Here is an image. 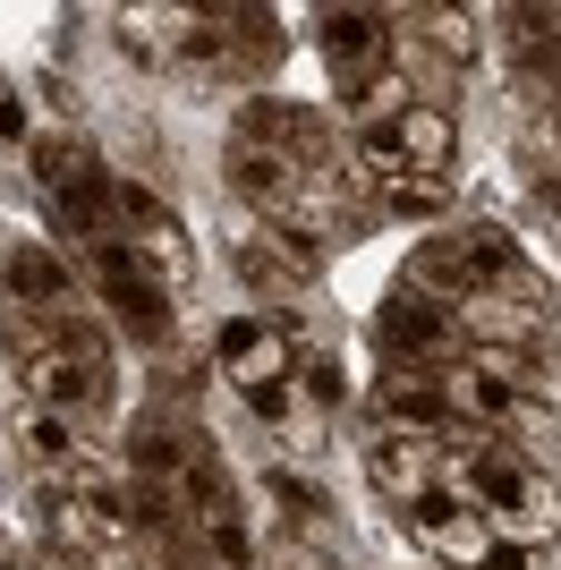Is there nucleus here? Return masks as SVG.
<instances>
[{
  "instance_id": "f257e3e1",
  "label": "nucleus",
  "mask_w": 561,
  "mask_h": 570,
  "mask_svg": "<svg viewBox=\"0 0 561 570\" xmlns=\"http://www.w3.org/2000/svg\"><path fill=\"white\" fill-rule=\"evenodd\" d=\"M0 350H9V375L26 383V401L51 409V417H111L119 401V357H111V333L94 324V307H69V315H0Z\"/></svg>"
},
{
  "instance_id": "f03ea898",
  "label": "nucleus",
  "mask_w": 561,
  "mask_h": 570,
  "mask_svg": "<svg viewBox=\"0 0 561 570\" xmlns=\"http://www.w3.org/2000/svg\"><path fill=\"white\" fill-rule=\"evenodd\" d=\"M400 282L434 289L443 307H485V298H537V289H553L537 273V256L502 222H451V230L417 238V256L400 264Z\"/></svg>"
},
{
  "instance_id": "7ed1b4c3",
  "label": "nucleus",
  "mask_w": 561,
  "mask_h": 570,
  "mask_svg": "<svg viewBox=\"0 0 561 570\" xmlns=\"http://www.w3.org/2000/svg\"><path fill=\"white\" fill-rule=\"evenodd\" d=\"M213 366L247 401V417H264L280 443L306 452V434H298V324L289 315H230L213 333Z\"/></svg>"
},
{
  "instance_id": "20e7f679",
  "label": "nucleus",
  "mask_w": 561,
  "mask_h": 570,
  "mask_svg": "<svg viewBox=\"0 0 561 570\" xmlns=\"http://www.w3.org/2000/svg\"><path fill=\"white\" fill-rule=\"evenodd\" d=\"M26 179H35V205H43L51 238H69L94 247V238H111V196H119V170L102 163V145L77 137V128H51V137L26 145Z\"/></svg>"
},
{
  "instance_id": "39448f33",
  "label": "nucleus",
  "mask_w": 561,
  "mask_h": 570,
  "mask_svg": "<svg viewBox=\"0 0 561 570\" xmlns=\"http://www.w3.org/2000/svg\"><path fill=\"white\" fill-rule=\"evenodd\" d=\"M170 26H179V35H170V60H179L187 86H256L280 51H289L273 9H179Z\"/></svg>"
},
{
  "instance_id": "423d86ee",
  "label": "nucleus",
  "mask_w": 561,
  "mask_h": 570,
  "mask_svg": "<svg viewBox=\"0 0 561 570\" xmlns=\"http://www.w3.org/2000/svg\"><path fill=\"white\" fill-rule=\"evenodd\" d=\"M77 273H86V289L94 298H102V307H111V324L128 341H145V350H163L170 333H179V289L163 282V273H154V264L137 256V247H128V238H94V247H77Z\"/></svg>"
},
{
  "instance_id": "0eeeda50",
  "label": "nucleus",
  "mask_w": 561,
  "mask_h": 570,
  "mask_svg": "<svg viewBox=\"0 0 561 570\" xmlns=\"http://www.w3.org/2000/svg\"><path fill=\"white\" fill-rule=\"evenodd\" d=\"M350 163L366 170V188H392V179H451L460 128H451L443 102H409V111H392V119L350 128Z\"/></svg>"
},
{
  "instance_id": "6e6552de",
  "label": "nucleus",
  "mask_w": 561,
  "mask_h": 570,
  "mask_svg": "<svg viewBox=\"0 0 561 570\" xmlns=\"http://www.w3.org/2000/svg\"><path fill=\"white\" fill-rule=\"evenodd\" d=\"M374 350H383V366L451 375V366L476 357V341H468L460 307H443V298L417 289V282H392V289H383V307H374Z\"/></svg>"
},
{
  "instance_id": "1a4fd4ad",
  "label": "nucleus",
  "mask_w": 561,
  "mask_h": 570,
  "mask_svg": "<svg viewBox=\"0 0 561 570\" xmlns=\"http://www.w3.org/2000/svg\"><path fill=\"white\" fill-rule=\"evenodd\" d=\"M315 43H324V69L350 111L400 77V18L392 9H315Z\"/></svg>"
},
{
  "instance_id": "9d476101",
  "label": "nucleus",
  "mask_w": 561,
  "mask_h": 570,
  "mask_svg": "<svg viewBox=\"0 0 561 570\" xmlns=\"http://www.w3.org/2000/svg\"><path fill=\"white\" fill-rule=\"evenodd\" d=\"M392 520H400V537H409L434 570H485L493 546H502V537H493V520H485L468 494H451V485H425V494L392 502Z\"/></svg>"
},
{
  "instance_id": "9b49d317",
  "label": "nucleus",
  "mask_w": 561,
  "mask_h": 570,
  "mask_svg": "<svg viewBox=\"0 0 561 570\" xmlns=\"http://www.w3.org/2000/svg\"><path fill=\"white\" fill-rule=\"evenodd\" d=\"M222 256H230V273L256 289L273 315H289V298H306V289L324 282V256H306L298 238H280L273 222H256V214H238V222H230Z\"/></svg>"
},
{
  "instance_id": "f8f14e48",
  "label": "nucleus",
  "mask_w": 561,
  "mask_h": 570,
  "mask_svg": "<svg viewBox=\"0 0 561 570\" xmlns=\"http://www.w3.org/2000/svg\"><path fill=\"white\" fill-rule=\"evenodd\" d=\"M111 230L128 238V247H137V256H145V264H154V273H163V282L187 298V282H196V247H187V222L170 214V205L145 188V179H128V170H119V196H111Z\"/></svg>"
},
{
  "instance_id": "ddd939ff",
  "label": "nucleus",
  "mask_w": 561,
  "mask_h": 570,
  "mask_svg": "<svg viewBox=\"0 0 561 570\" xmlns=\"http://www.w3.org/2000/svg\"><path fill=\"white\" fill-rule=\"evenodd\" d=\"M0 289H9V315H69V307H86V273H77L51 238H9Z\"/></svg>"
},
{
  "instance_id": "4468645a",
  "label": "nucleus",
  "mask_w": 561,
  "mask_h": 570,
  "mask_svg": "<svg viewBox=\"0 0 561 570\" xmlns=\"http://www.w3.org/2000/svg\"><path fill=\"white\" fill-rule=\"evenodd\" d=\"M357 460H366V476H374L392 502L425 494V485H443V443H434V434H400V426H374V417H366Z\"/></svg>"
},
{
  "instance_id": "2eb2a0df",
  "label": "nucleus",
  "mask_w": 561,
  "mask_h": 570,
  "mask_svg": "<svg viewBox=\"0 0 561 570\" xmlns=\"http://www.w3.org/2000/svg\"><path fill=\"white\" fill-rule=\"evenodd\" d=\"M264 502H273L280 553H315V546H332V528H341V520H332V494L306 469H289V460L264 469Z\"/></svg>"
},
{
  "instance_id": "dca6fc26",
  "label": "nucleus",
  "mask_w": 561,
  "mask_h": 570,
  "mask_svg": "<svg viewBox=\"0 0 561 570\" xmlns=\"http://www.w3.org/2000/svg\"><path fill=\"white\" fill-rule=\"evenodd\" d=\"M493 26H511L528 102H561V9H493Z\"/></svg>"
},
{
  "instance_id": "f3484780",
  "label": "nucleus",
  "mask_w": 561,
  "mask_h": 570,
  "mask_svg": "<svg viewBox=\"0 0 561 570\" xmlns=\"http://www.w3.org/2000/svg\"><path fill=\"white\" fill-rule=\"evenodd\" d=\"M383 222H443L451 214V179H392V188H374Z\"/></svg>"
},
{
  "instance_id": "a211bd4d",
  "label": "nucleus",
  "mask_w": 561,
  "mask_h": 570,
  "mask_svg": "<svg viewBox=\"0 0 561 570\" xmlns=\"http://www.w3.org/2000/svg\"><path fill=\"white\" fill-rule=\"evenodd\" d=\"M51 570H145L137 553H51Z\"/></svg>"
},
{
  "instance_id": "6ab92c4d",
  "label": "nucleus",
  "mask_w": 561,
  "mask_h": 570,
  "mask_svg": "<svg viewBox=\"0 0 561 570\" xmlns=\"http://www.w3.org/2000/svg\"><path fill=\"white\" fill-rule=\"evenodd\" d=\"M0 570H35V562H26V546H18V537H0Z\"/></svg>"
}]
</instances>
